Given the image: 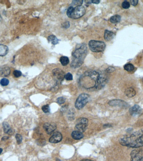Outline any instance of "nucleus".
<instances>
[{"instance_id": "f257e3e1", "label": "nucleus", "mask_w": 143, "mask_h": 161, "mask_svg": "<svg viewBox=\"0 0 143 161\" xmlns=\"http://www.w3.org/2000/svg\"><path fill=\"white\" fill-rule=\"evenodd\" d=\"M106 81V77L95 71H87L79 79L81 86L87 89H100L104 86Z\"/></svg>"}, {"instance_id": "f03ea898", "label": "nucleus", "mask_w": 143, "mask_h": 161, "mask_svg": "<svg viewBox=\"0 0 143 161\" xmlns=\"http://www.w3.org/2000/svg\"><path fill=\"white\" fill-rule=\"evenodd\" d=\"M119 142L122 146L131 148L143 147V130L124 136L120 138Z\"/></svg>"}, {"instance_id": "7ed1b4c3", "label": "nucleus", "mask_w": 143, "mask_h": 161, "mask_svg": "<svg viewBox=\"0 0 143 161\" xmlns=\"http://www.w3.org/2000/svg\"><path fill=\"white\" fill-rule=\"evenodd\" d=\"M87 52V46L85 44L77 45L74 51L72 53L73 58L70 65L71 67L76 68L80 67L83 64Z\"/></svg>"}, {"instance_id": "20e7f679", "label": "nucleus", "mask_w": 143, "mask_h": 161, "mask_svg": "<svg viewBox=\"0 0 143 161\" xmlns=\"http://www.w3.org/2000/svg\"><path fill=\"white\" fill-rule=\"evenodd\" d=\"M85 13V7L82 5L69 7L67 11V15L68 17L73 19H78L84 16Z\"/></svg>"}, {"instance_id": "39448f33", "label": "nucleus", "mask_w": 143, "mask_h": 161, "mask_svg": "<svg viewBox=\"0 0 143 161\" xmlns=\"http://www.w3.org/2000/svg\"><path fill=\"white\" fill-rule=\"evenodd\" d=\"M88 45L90 50L94 52H103L106 47L104 42L93 40H90L89 42Z\"/></svg>"}, {"instance_id": "423d86ee", "label": "nucleus", "mask_w": 143, "mask_h": 161, "mask_svg": "<svg viewBox=\"0 0 143 161\" xmlns=\"http://www.w3.org/2000/svg\"><path fill=\"white\" fill-rule=\"evenodd\" d=\"M90 99V96L87 94H81L77 97L75 102V107L77 110H81L88 102Z\"/></svg>"}, {"instance_id": "0eeeda50", "label": "nucleus", "mask_w": 143, "mask_h": 161, "mask_svg": "<svg viewBox=\"0 0 143 161\" xmlns=\"http://www.w3.org/2000/svg\"><path fill=\"white\" fill-rule=\"evenodd\" d=\"M88 120L85 118H80L77 120L75 126V131L80 132H84L87 128Z\"/></svg>"}, {"instance_id": "6e6552de", "label": "nucleus", "mask_w": 143, "mask_h": 161, "mask_svg": "<svg viewBox=\"0 0 143 161\" xmlns=\"http://www.w3.org/2000/svg\"><path fill=\"white\" fill-rule=\"evenodd\" d=\"M108 104L112 107L118 106L123 108H127L129 106V105L125 101L119 100H114L110 101Z\"/></svg>"}, {"instance_id": "1a4fd4ad", "label": "nucleus", "mask_w": 143, "mask_h": 161, "mask_svg": "<svg viewBox=\"0 0 143 161\" xmlns=\"http://www.w3.org/2000/svg\"><path fill=\"white\" fill-rule=\"evenodd\" d=\"M43 128L48 134H53L54 131L57 128L56 125L54 123H44L43 126Z\"/></svg>"}, {"instance_id": "9d476101", "label": "nucleus", "mask_w": 143, "mask_h": 161, "mask_svg": "<svg viewBox=\"0 0 143 161\" xmlns=\"http://www.w3.org/2000/svg\"><path fill=\"white\" fill-rule=\"evenodd\" d=\"M63 139V136L59 132L54 133L52 136L50 138L49 142L52 144H56L61 141Z\"/></svg>"}, {"instance_id": "9b49d317", "label": "nucleus", "mask_w": 143, "mask_h": 161, "mask_svg": "<svg viewBox=\"0 0 143 161\" xmlns=\"http://www.w3.org/2000/svg\"><path fill=\"white\" fill-rule=\"evenodd\" d=\"M131 161H143V156H142L140 151L135 150L133 151L131 155Z\"/></svg>"}, {"instance_id": "f8f14e48", "label": "nucleus", "mask_w": 143, "mask_h": 161, "mask_svg": "<svg viewBox=\"0 0 143 161\" xmlns=\"http://www.w3.org/2000/svg\"><path fill=\"white\" fill-rule=\"evenodd\" d=\"M129 113L130 115L133 116H137L139 115L142 112V109L138 105H134L129 109Z\"/></svg>"}, {"instance_id": "ddd939ff", "label": "nucleus", "mask_w": 143, "mask_h": 161, "mask_svg": "<svg viewBox=\"0 0 143 161\" xmlns=\"http://www.w3.org/2000/svg\"><path fill=\"white\" fill-rule=\"evenodd\" d=\"M52 73L54 76L58 80L62 81L64 79V78H65V73L63 70L60 69H58V68L55 69L52 71Z\"/></svg>"}, {"instance_id": "4468645a", "label": "nucleus", "mask_w": 143, "mask_h": 161, "mask_svg": "<svg viewBox=\"0 0 143 161\" xmlns=\"http://www.w3.org/2000/svg\"><path fill=\"white\" fill-rule=\"evenodd\" d=\"M10 69L6 66L0 67V76L6 77L10 74Z\"/></svg>"}, {"instance_id": "2eb2a0df", "label": "nucleus", "mask_w": 143, "mask_h": 161, "mask_svg": "<svg viewBox=\"0 0 143 161\" xmlns=\"http://www.w3.org/2000/svg\"><path fill=\"white\" fill-rule=\"evenodd\" d=\"M71 136L73 139L75 140H80L84 137V135L82 133L80 132L79 131H73L71 134Z\"/></svg>"}, {"instance_id": "dca6fc26", "label": "nucleus", "mask_w": 143, "mask_h": 161, "mask_svg": "<svg viewBox=\"0 0 143 161\" xmlns=\"http://www.w3.org/2000/svg\"><path fill=\"white\" fill-rule=\"evenodd\" d=\"M115 36L114 33L111 31L105 30L104 33V39L106 41L112 40Z\"/></svg>"}, {"instance_id": "f3484780", "label": "nucleus", "mask_w": 143, "mask_h": 161, "mask_svg": "<svg viewBox=\"0 0 143 161\" xmlns=\"http://www.w3.org/2000/svg\"><path fill=\"white\" fill-rule=\"evenodd\" d=\"M8 52V48L5 45L0 44V56H4Z\"/></svg>"}, {"instance_id": "a211bd4d", "label": "nucleus", "mask_w": 143, "mask_h": 161, "mask_svg": "<svg viewBox=\"0 0 143 161\" xmlns=\"http://www.w3.org/2000/svg\"><path fill=\"white\" fill-rule=\"evenodd\" d=\"M3 131L5 134H11L13 133V130H12L11 128H10L9 124L7 122H3Z\"/></svg>"}, {"instance_id": "6ab92c4d", "label": "nucleus", "mask_w": 143, "mask_h": 161, "mask_svg": "<svg viewBox=\"0 0 143 161\" xmlns=\"http://www.w3.org/2000/svg\"><path fill=\"white\" fill-rule=\"evenodd\" d=\"M125 94L128 97L132 98L135 95L136 92L135 90L133 88H128L125 90Z\"/></svg>"}, {"instance_id": "aec40b11", "label": "nucleus", "mask_w": 143, "mask_h": 161, "mask_svg": "<svg viewBox=\"0 0 143 161\" xmlns=\"http://www.w3.org/2000/svg\"><path fill=\"white\" fill-rule=\"evenodd\" d=\"M121 20V17L119 15H116L112 16L110 18V21L113 24H116L120 22Z\"/></svg>"}, {"instance_id": "412c9836", "label": "nucleus", "mask_w": 143, "mask_h": 161, "mask_svg": "<svg viewBox=\"0 0 143 161\" xmlns=\"http://www.w3.org/2000/svg\"><path fill=\"white\" fill-rule=\"evenodd\" d=\"M49 42H51L54 45H56L59 43V40L56 36L53 35L49 36L48 37Z\"/></svg>"}, {"instance_id": "4be33fe9", "label": "nucleus", "mask_w": 143, "mask_h": 161, "mask_svg": "<svg viewBox=\"0 0 143 161\" xmlns=\"http://www.w3.org/2000/svg\"><path fill=\"white\" fill-rule=\"evenodd\" d=\"M60 60L62 65L63 66H67L70 61L69 58L67 56H62Z\"/></svg>"}, {"instance_id": "5701e85b", "label": "nucleus", "mask_w": 143, "mask_h": 161, "mask_svg": "<svg viewBox=\"0 0 143 161\" xmlns=\"http://www.w3.org/2000/svg\"><path fill=\"white\" fill-rule=\"evenodd\" d=\"M124 68L125 70H126L127 71L131 72L134 69V67L133 64L131 63H128L126 64L125 66H124Z\"/></svg>"}, {"instance_id": "b1692460", "label": "nucleus", "mask_w": 143, "mask_h": 161, "mask_svg": "<svg viewBox=\"0 0 143 161\" xmlns=\"http://www.w3.org/2000/svg\"><path fill=\"white\" fill-rule=\"evenodd\" d=\"M83 2V0H73L71 6L74 7L82 5Z\"/></svg>"}, {"instance_id": "393cba45", "label": "nucleus", "mask_w": 143, "mask_h": 161, "mask_svg": "<svg viewBox=\"0 0 143 161\" xmlns=\"http://www.w3.org/2000/svg\"><path fill=\"white\" fill-rule=\"evenodd\" d=\"M9 80L6 78H3L0 81V84L2 86H6L9 84Z\"/></svg>"}, {"instance_id": "a878e982", "label": "nucleus", "mask_w": 143, "mask_h": 161, "mask_svg": "<svg viewBox=\"0 0 143 161\" xmlns=\"http://www.w3.org/2000/svg\"><path fill=\"white\" fill-rule=\"evenodd\" d=\"M42 111L44 113H49L50 112V106L48 105H45L44 106H43L42 107Z\"/></svg>"}, {"instance_id": "bb28decb", "label": "nucleus", "mask_w": 143, "mask_h": 161, "mask_svg": "<svg viewBox=\"0 0 143 161\" xmlns=\"http://www.w3.org/2000/svg\"><path fill=\"white\" fill-rule=\"evenodd\" d=\"M16 139L17 144H20L22 142V136L21 135H20L19 134H17L16 135Z\"/></svg>"}, {"instance_id": "cd10ccee", "label": "nucleus", "mask_w": 143, "mask_h": 161, "mask_svg": "<svg viewBox=\"0 0 143 161\" xmlns=\"http://www.w3.org/2000/svg\"><path fill=\"white\" fill-rule=\"evenodd\" d=\"M65 78L66 80L68 81H72L73 79V76L71 73H68L65 75Z\"/></svg>"}, {"instance_id": "c85d7f7f", "label": "nucleus", "mask_w": 143, "mask_h": 161, "mask_svg": "<svg viewBox=\"0 0 143 161\" xmlns=\"http://www.w3.org/2000/svg\"><path fill=\"white\" fill-rule=\"evenodd\" d=\"M122 6L125 9H128L130 6V3L127 1H124L122 3Z\"/></svg>"}, {"instance_id": "c756f323", "label": "nucleus", "mask_w": 143, "mask_h": 161, "mask_svg": "<svg viewBox=\"0 0 143 161\" xmlns=\"http://www.w3.org/2000/svg\"><path fill=\"white\" fill-rule=\"evenodd\" d=\"M57 103L60 105L64 104L65 102V99L64 97H60L57 100Z\"/></svg>"}, {"instance_id": "7c9ffc66", "label": "nucleus", "mask_w": 143, "mask_h": 161, "mask_svg": "<svg viewBox=\"0 0 143 161\" xmlns=\"http://www.w3.org/2000/svg\"><path fill=\"white\" fill-rule=\"evenodd\" d=\"M13 74L15 77L18 78L19 77L21 76L22 73L21 72V71H18V70H15L13 71Z\"/></svg>"}, {"instance_id": "2f4dec72", "label": "nucleus", "mask_w": 143, "mask_h": 161, "mask_svg": "<svg viewBox=\"0 0 143 161\" xmlns=\"http://www.w3.org/2000/svg\"><path fill=\"white\" fill-rule=\"evenodd\" d=\"M63 27L65 29H68L70 26V24L69 21H66L62 24Z\"/></svg>"}, {"instance_id": "473e14b6", "label": "nucleus", "mask_w": 143, "mask_h": 161, "mask_svg": "<svg viewBox=\"0 0 143 161\" xmlns=\"http://www.w3.org/2000/svg\"><path fill=\"white\" fill-rule=\"evenodd\" d=\"M130 3L133 6H136L138 4V0H130Z\"/></svg>"}, {"instance_id": "72a5a7b5", "label": "nucleus", "mask_w": 143, "mask_h": 161, "mask_svg": "<svg viewBox=\"0 0 143 161\" xmlns=\"http://www.w3.org/2000/svg\"><path fill=\"white\" fill-rule=\"evenodd\" d=\"M115 68H113V67H109L107 69L106 71L108 73H111V72H113L115 71Z\"/></svg>"}, {"instance_id": "f704fd0d", "label": "nucleus", "mask_w": 143, "mask_h": 161, "mask_svg": "<svg viewBox=\"0 0 143 161\" xmlns=\"http://www.w3.org/2000/svg\"><path fill=\"white\" fill-rule=\"evenodd\" d=\"M100 2V1L98 0H91V3H93L94 4H98Z\"/></svg>"}, {"instance_id": "c9c22d12", "label": "nucleus", "mask_w": 143, "mask_h": 161, "mask_svg": "<svg viewBox=\"0 0 143 161\" xmlns=\"http://www.w3.org/2000/svg\"><path fill=\"white\" fill-rule=\"evenodd\" d=\"M8 139H9V137H8V136H4L2 138V140H5Z\"/></svg>"}, {"instance_id": "e433bc0d", "label": "nucleus", "mask_w": 143, "mask_h": 161, "mask_svg": "<svg viewBox=\"0 0 143 161\" xmlns=\"http://www.w3.org/2000/svg\"><path fill=\"white\" fill-rule=\"evenodd\" d=\"M92 161V160H81V161Z\"/></svg>"}, {"instance_id": "4c0bfd02", "label": "nucleus", "mask_w": 143, "mask_h": 161, "mask_svg": "<svg viewBox=\"0 0 143 161\" xmlns=\"http://www.w3.org/2000/svg\"><path fill=\"white\" fill-rule=\"evenodd\" d=\"M2 151H3V149H2L1 148H0V155Z\"/></svg>"}, {"instance_id": "58836bf2", "label": "nucleus", "mask_w": 143, "mask_h": 161, "mask_svg": "<svg viewBox=\"0 0 143 161\" xmlns=\"http://www.w3.org/2000/svg\"><path fill=\"white\" fill-rule=\"evenodd\" d=\"M2 19L1 16H0V21H1Z\"/></svg>"}]
</instances>
